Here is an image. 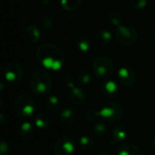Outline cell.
Instances as JSON below:
<instances>
[{
	"label": "cell",
	"instance_id": "6da1fadb",
	"mask_svg": "<svg viewBox=\"0 0 155 155\" xmlns=\"http://www.w3.org/2000/svg\"><path fill=\"white\" fill-rule=\"evenodd\" d=\"M36 57L45 68L52 71L61 69L65 62L62 50L58 45L50 43L39 45L36 51Z\"/></svg>",
	"mask_w": 155,
	"mask_h": 155
},
{
	"label": "cell",
	"instance_id": "7a4b0ae2",
	"mask_svg": "<svg viewBox=\"0 0 155 155\" xmlns=\"http://www.w3.org/2000/svg\"><path fill=\"white\" fill-rule=\"evenodd\" d=\"M30 91L37 95L48 94L52 88V79L50 74L44 70H36L28 80Z\"/></svg>",
	"mask_w": 155,
	"mask_h": 155
},
{
	"label": "cell",
	"instance_id": "3957f363",
	"mask_svg": "<svg viewBox=\"0 0 155 155\" xmlns=\"http://www.w3.org/2000/svg\"><path fill=\"white\" fill-rule=\"evenodd\" d=\"M14 110L16 115L22 119H27L32 116L36 111V102L28 94H19L14 103Z\"/></svg>",
	"mask_w": 155,
	"mask_h": 155
},
{
	"label": "cell",
	"instance_id": "277c9868",
	"mask_svg": "<svg viewBox=\"0 0 155 155\" xmlns=\"http://www.w3.org/2000/svg\"><path fill=\"white\" fill-rule=\"evenodd\" d=\"M92 70L99 79L105 80L112 74L114 71V64L109 57L105 55H99L93 61Z\"/></svg>",
	"mask_w": 155,
	"mask_h": 155
},
{
	"label": "cell",
	"instance_id": "5b68a950",
	"mask_svg": "<svg viewBox=\"0 0 155 155\" xmlns=\"http://www.w3.org/2000/svg\"><path fill=\"white\" fill-rule=\"evenodd\" d=\"M100 117L107 122H117L123 115V107L117 102H107L100 110Z\"/></svg>",
	"mask_w": 155,
	"mask_h": 155
},
{
	"label": "cell",
	"instance_id": "8992f818",
	"mask_svg": "<svg viewBox=\"0 0 155 155\" xmlns=\"http://www.w3.org/2000/svg\"><path fill=\"white\" fill-rule=\"evenodd\" d=\"M115 39L122 45H133L138 39L136 29L128 25H119L115 31Z\"/></svg>",
	"mask_w": 155,
	"mask_h": 155
},
{
	"label": "cell",
	"instance_id": "52a82bcc",
	"mask_svg": "<svg viewBox=\"0 0 155 155\" xmlns=\"http://www.w3.org/2000/svg\"><path fill=\"white\" fill-rule=\"evenodd\" d=\"M23 75L24 68L20 64L16 62H12L5 65L4 70V77L8 83H17L23 78Z\"/></svg>",
	"mask_w": 155,
	"mask_h": 155
},
{
	"label": "cell",
	"instance_id": "ba28073f",
	"mask_svg": "<svg viewBox=\"0 0 155 155\" xmlns=\"http://www.w3.org/2000/svg\"><path fill=\"white\" fill-rule=\"evenodd\" d=\"M76 150L75 142L69 137H62L54 144L55 155H73Z\"/></svg>",
	"mask_w": 155,
	"mask_h": 155
},
{
	"label": "cell",
	"instance_id": "9c48e42d",
	"mask_svg": "<svg viewBox=\"0 0 155 155\" xmlns=\"http://www.w3.org/2000/svg\"><path fill=\"white\" fill-rule=\"evenodd\" d=\"M118 78L122 85L132 87L136 83L137 75L133 68L129 65H123L118 71Z\"/></svg>",
	"mask_w": 155,
	"mask_h": 155
},
{
	"label": "cell",
	"instance_id": "30bf717a",
	"mask_svg": "<svg viewBox=\"0 0 155 155\" xmlns=\"http://www.w3.org/2000/svg\"><path fill=\"white\" fill-rule=\"evenodd\" d=\"M69 91V100L75 106H81L86 102V94L79 87L75 86V84L71 85Z\"/></svg>",
	"mask_w": 155,
	"mask_h": 155
},
{
	"label": "cell",
	"instance_id": "8fae6325",
	"mask_svg": "<svg viewBox=\"0 0 155 155\" xmlns=\"http://www.w3.org/2000/svg\"><path fill=\"white\" fill-rule=\"evenodd\" d=\"M111 37H112L111 32L107 28H103L97 32L94 37V42L96 45L100 47H104V46H107L111 43Z\"/></svg>",
	"mask_w": 155,
	"mask_h": 155
},
{
	"label": "cell",
	"instance_id": "7c38bea8",
	"mask_svg": "<svg viewBox=\"0 0 155 155\" xmlns=\"http://www.w3.org/2000/svg\"><path fill=\"white\" fill-rule=\"evenodd\" d=\"M117 155H143L139 146L132 143H124L118 147Z\"/></svg>",
	"mask_w": 155,
	"mask_h": 155
},
{
	"label": "cell",
	"instance_id": "4fadbf2b",
	"mask_svg": "<svg viewBox=\"0 0 155 155\" xmlns=\"http://www.w3.org/2000/svg\"><path fill=\"white\" fill-rule=\"evenodd\" d=\"M59 123L64 126H69L74 124L76 120V112L74 109L70 107H67L63 109L58 116Z\"/></svg>",
	"mask_w": 155,
	"mask_h": 155
},
{
	"label": "cell",
	"instance_id": "5bb4252c",
	"mask_svg": "<svg viewBox=\"0 0 155 155\" xmlns=\"http://www.w3.org/2000/svg\"><path fill=\"white\" fill-rule=\"evenodd\" d=\"M101 92L106 97H114L119 94V86L116 82L108 80L102 84Z\"/></svg>",
	"mask_w": 155,
	"mask_h": 155
},
{
	"label": "cell",
	"instance_id": "9a60e30c",
	"mask_svg": "<svg viewBox=\"0 0 155 155\" xmlns=\"http://www.w3.org/2000/svg\"><path fill=\"white\" fill-rule=\"evenodd\" d=\"M36 126L30 122H24L19 128V135L24 140H29L34 137Z\"/></svg>",
	"mask_w": 155,
	"mask_h": 155
},
{
	"label": "cell",
	"instance_id": "2e32d148",
	"mask_svg": "<svg viewBox=\"0 0 155 155\" xmlns=\"http://www.w3.org/2000/svg\"><path fill=\"white\" fill-rule=\"evenodd\" d=\"M24 36L27 42H29L31 44H36L38 42L39 38H40V32L37 26L30 25L25 28Z\"/></svg>",
	"mask_w": 155,
	"mask_h": 155
},
{
	"label": "cell",
	"instance_id": "e0dca14e",
	"mask_svg": "<svg viewBox=\"0 0 155 155\" xmlns=\"http://www.w3.org/2000/svg\"><path fill=\"white\" fill-rule=\"evenodd\" d=\"M34 124L37 129H47L50 125V119L46 114H37L34 118Z\"/></svg>",
	"mask_w": 155,
	"mask_h": 155
},
{
	"label": "cell",
	"instance_id": "ac0fdd59",
	"mask_svg": "<svg viewBox=\"0 0 155 155\" xmlns=\"http://www.w3.org/2000/svg\"><path fill=\"white\" fill-rule=\"evenodd\" d=\"M75 45H76V47L78 48V50L80 52H83V53L89 52L91 48V41L86 35L79 36L76 39Z\"/></svg>",
	"mask_w": 155,
	"mask_h": 155
},
{
	"label": "cell",
	"instance_id": "d6986e66",
	"mask_svg": "<svg viewBox=\"0 0 155 155\" xmlns=\"http://www.w3.org/2000/svg\"><path fill=\"white\" fill-rule=\"evenodd\" d=\"M45 106H46V108L49 112L56 113L60 108V101H59V99L57 96H55V95H49V96H48L46 98Z\"/></svg>",
	"mask_w": 155,
	"mask_h": 155
},
{
	"label": "cell",
	"instance_id": "ffe728a7",
	"mask_svg": "<svg viewBox=\"0 0 155 155\" xmlns=\"http://www.w3.org/2000/svg\"><path fill=\"white\" fill-rule=\"evenodd\" d=\"M112 137L116 143H123L127 140L128 134H127L126 130L122 125H119V126H116L115 128H113Z\"/></svg>",
	"mask_w": 155,
	"mask_h": 155
},
{
	"label": "cell",
	"instance_id": "44dd1931",
	"mask_svg": "<svg viewBox=\"0 0 155 155\" xmlns=\"http://www.w3.org/2000/svg\"><path fill=\"white\" fill-rule=\"evenodd\" d=\"M108 126L102 121H97L93 126V133L98 137H105L108 134Z\"/></svg>",
	"mask_w": 155,
	"mask_h": 155
},
{
	"label": "cell",
	"instance_id": "7402d4cb",
	"mask_svg": "<svg viewBox=\"0 0 155 155\" xmlns=\"http://www.w3.org/2000/svg\"><path fill=\"white\" fill-rule=\"evenodd\" d=\"M82 3V0H60L61 7L69 12L77 10Z\"/></svg>",
	"mask_w": 155,
	"mask_h": 155
},
{
	"label": "cell",
	"instance_id": "603a6c76",
	"mask_svg": "<svg viewBox=\"0 0 155 155\" xmlns=\"http://www.w3.org/2000/svg\"><path fill=\"white\" fill-rule=\"evenodd\" d=\"M79 146L85 150V151H89V150H92L96 143L94 142V140L90 137V136H87V135H83L79 138Z\"/></svg>",
	"mask_w": 155,
	"mask_h": 155
},
{
	"label": "cell",
	"instance_id": "cb8c5ba5",
	"mask_svg": "<svg viewBox=\"0 0 155 155\" xmlns=\"http://www.w3.org/2000/svg\"><path fill=\"white\" fill-rule=\"evenodd\" d=\"M77 78H78L79 82L81 83L82 84H89L91 82V75L86 70L79 71V73L77 74Z\"/></svg>",
	"mask_w": 155,
	"mask_h": 155
},
{
	"label": "cell",
	"instance_id": "d4e9b609",
	"mask_svg": "<svg viewBox=\"0 0 155 155\" xmlns=\"http://www.w3.org/2000/svg\"><path fill=\"white\" fill-rule=\"evenodd\" d=\"M108 19L110 21V23L115 26L120 25V24L122 23V15L117 12V11H113L111 12L108 15Z\"/></svg>",
	"mask_w": 155,
	"mask_h": 155
},
{
	"label": "cell",
	"instance_id": "484cf974",
	"mask_svg": "<svg viewBox=\"0 0 155 155\" xmlns=\"http://www.w3.org/2000/svg\"><path fill=\"white\" fill-rule=\"evenodd\" d=\"M99 117H100V111H96L95 109H90L85 114V119L89 122H97Z\"/></svg>",
	"mask_w": 155,
	"mask_h": 155
},
{
	"label": "cell",
	"instance_id": "4316f807",
	"mask_svg": "<svg viewBox=\"0 0 155 155\" xmlns=\"http://www.w3.org/2000/svg\"><path fill=\"white\" fill-rule=\"evenodd\" d=\"M148 0H130V5L132 8L140 10L146 7Z\"/></svg>",
	"mask_w": 155,
	"mask_h": 155
},
{
	"label": "cell",
	"instance_id": "83f0119b",
	"mask_svg": "<svg viewBox=\"0 0 155 155\" xmlns=\"http://www.w3.org/2000/svg\"><path fill=\"white\" fill-rule=\"evenodd\" d=\"M41 22H42V25H43L46 28H48V29H51V28L54 26V24H55V23H54L53 17H52L51 15H48L43 16Z\"/></svg>",
	"mask_w": 155,
	"mask_h": 155
},
{
	"label": "cell",
	"instance_id": "f1b7e54d",
	"mask_svg": "<svg viewBox=\"0 0 155 155\" xmlns=\"http://www.w3.org/2000/svg\"><path fill=\"white\" fill-rule=\"evenodd\" d=\"M10 151L9 144L5 141L0 140V155H8Z\"/></svg>",
	"mask_w": 155,
	"mask_h": 155
},
{
	"label": "cell",
	"instance_id": "f546056e",
	"mask_svg": "<svg viewBox=\"0 0 155 155\" xmlns=\"http://www.w3.org/2000/svg\"><path fill=\"white\" fill-rule=\"evenodd\" d=\"M6 122V117L4 114L0 113V126H3Z\"/></svg>",
	"mask_w": 155,
	"mask_h": 155
},
{
	"label": "cell",
	"instance_id": "4dcf8cb0",
	"mask_svg": "<svg viewBox=\"0 0 155 155\" xmlns=\"http://www.w3.org/2000/svg\"><path fill=\"white\" fill-rule=\"evenodd\" d=\"M96 155H112L110 152H108V151H105V150H102V151H100V152H98V153Z\"/></svg>",
	"mask_w": 155,
	"mask_h": 155
},
{
	"label": "cell",
	"instance_id": "1f68e13d",
	"mask_svg": "<svg viewBox=\"0 0 155 155\" xmlns=\"http://www.w3.org/2000/svg\"><path fill=\"white\" fill-rule=\"evenodd\" d=\"M4 89H5V84H4V83H3V82H1V81H0V93H1V92H3V91H4Z\"/></svg>",
	"mask_w": 155,
	"mask_h": 155
},
{
	"label": "cell",
	"instance_id": "d6a6232c",
	"mask_svg": "<svg viewBox=\"0 0 155 155\" xmlns=\"http://www.w3.org/2000/svg\"><path fill=\"white\" fill-rule=\"evenodd\" d=\"M152 146H153V149L154 150V152H155V137H154V139L153 140V143H152Z\"/></svg>",
	"mask_w": 155,
	"mask_h": 155
},
{
	"label": "cell",
	"instance_id": "836d02e7",
	"mask_svg": "<svg viewBox=\"0 0 155 155\" xmlns=\"http://www.w3.org/2000/svg\"><path fill=\"white\" fill-rule=\"evenodd\" d=\"M2 106H3V99H2V97L0 96V109L2 108Z\"/></svg>",
	"mask_w": 155,
	"mask_h": 155
},
{
	"label": "cell",
	"instance_id": "e575fe53",
	"mask_svg": "<svg viewBox=\"0 0 155 155\" xmlns=\"http://www.w3.org/2000/svg\"><path fill=\"white\" fill-rule=\"evenodd\" d=\"M153 37L155 38V28L153 29Z\"/></svg>",
	"mask_w": 155,
	"mask_h": 155
}]
</instances>
